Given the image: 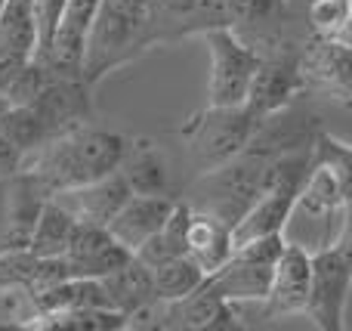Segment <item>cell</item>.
<instances>
[{
    "instance_id": "1",
    "label": "cell",
    "mask_w": 352,
    "mask_h": 331,
    "mask_svg": "<svg viewBox=\"0 0 352 331\" xmlns=\"http://www.w3.org/2000/svg\"><path fill=\"white\" fill-rule=\"evenodd\" d=\"M170 43L155 0H102L87 37L84 81L96 87L115 68H124L148 50Z\"/></svg>"
},
{
    "instance_id": "2",
    "label": "cell",
    "mask_w": 352,
    "mask_h": 331,
    "mask_svg": "<svg viewBox=\"0 0 352 331\" xmlns=\"http://www.w3.org/2000/svg\"><path fill=\"white\" fill-rule=\"evenodd\" d=\"M127 142L130 136L124 134L84 124V127L68 130V134L50 140L47 146H41L37 152H31L22 171L34 173L47 186L50 195H59V192L80 189L93 180L115 173L124 161Z\"/></svg>"
},
{
    "instance_id": "3",
    "label": "cell",
    "mask_w": 352,
    "mask_h": 331,
    "mask_svg": "<svg viewBox=\"0 0 352 331\" xmlns=\"http://www.w3.org/2000/svg\"><path fill=\"white\" fill-rule=\"evenodd\" d=\"M260 124L263 121L248 105H207L182 124L179 136L195 167L201 173H210L238 158L256 136Z\"/></svg>"
},
{
    "instance_id": "4",
    "label": "cell",
    "mask_w": 352,
    "mask_h": 331,
    "mask_svg": "<svg viewBox=\"0 0 352 331\" xmlns=\"http://www.w3.org/2000/svg\"><path fill=\"white\" fill-rule=\"evenodd\" d=\"M287 239L285 233L263 235V239L244 242L232 251V257L219 266L210 279V285L232 303H260L269 297L275 279V264H278L281 251H285Z\"/></svg>"
},
{
    "instance_id": "5",
    "label": "cell",
    "mask_w": 352,
    "mask_h": 331,
    "mask_svg": "<svg viewBox=\"0 0 352 331\" xmlns=\"http://www.w3.org/2000/svg\"><path fill=\"white\" fill-rule=\"evenodd\" d=\"M201 41L210 53V81H207L210 105H244L263 53L229 25L204 31Z\"/></svg>"
},
{
    "instance_id": "6",
    "label": "cell",
    "mask_w": 352,
    "mask_h": 331,
    "mask_svg": "<svg viewBox=\"0 0 352 331\" xmlns=\"http://www.w3.org/2000/svg\"><path fill=\"white\" fill-rule=\"evenodd\" d=\"M306 93V78H303V47L297 43H278V47L266 50L260 59L254 81L248 90V105L260 121L278 115V111L291 109L294 99Z\"/></svg>"
},
{
    "instance_id": "7",
    "label": "cell",
    "mask_w": 352,
    "mask_h": 331,
    "mask_svg": "<svg viewBox=\"0 0 352 331\" xmlns=\"http://www.w3.org/2000/svg\"><path fill=\"white\" fill-rule=\"evenodd\" d=\"M352 291V270L334 245H322L312 251V288L309 316L322 331L346 328V301Z\"/></svg>"
},
{
    "instance_id": "8",
    "label": "cell",
    "mask_w": 352,
    "mask_h": 331,
    "mask_svg": "<svg viewBox=\"0 0 352 331\" xmlns=\"http://www.w3.org/2000/svg\"><path fill=\"white\" fill-rule=\"evenodd\" d=\"M306 93H322L352 109V47L340 37H309L303 43Z\"/></svg>"
},
{
    "instance_id": "9",
    "label": "cell",
    "mask_w": 352,
    "mask_h": 331,
    "mask_svg": "<svg viewBox=\"0 0 352 331\" xmlns=\"http://www.w3.org/2000/svg\"><path fill=\"white\" fill-rule=\"evenodd\" d=\"M158 328L173 331H235L244 328L238 316V303L226 301L207 279L198 291L179 297V301L161 303Z\"/></svg>"
},
{
    "instance_id": "10",
    "label": "cell",
    "mask_w": 352,
    "mask_h": 331,
    "mask_svg": "<svg viewBox=\"0 0 352 331\" xmlns=\"http://www.w3.org/2000/svg\"><path fill=\"white\" fill-rule=\"evenodd\" d=\"M312 288V251L300 242H287L275 264V279L269 288L266 313L269 319H287V316H306Z\"/></svg>"
},
{
    "instance_id": "11",
    "label": "cell",
    "mask_w": 352,
    "mask_h": 331,
    "mask_svg": "<svg viewBox=\"0 0 352 331\" xmlns=\"http://www.w3.org/2000/svg\"><path fill=\"white\" fill-rule=\"evenodd\" d=\"M130 257H136L127 245L111 235L109 226L99 223H84L78 220L74 239L65 251V260L72 266V276H87V279H105L109 273H115L118 266H124Z\"/></svg>"
},
{
    "instance_id": "12",
    "label": "cell",
    "mask_w": 352,
    "mask_h": 331,
    "mask_svg": "<svg viewBox=\"0 0 352 331\" xmlns=\"http://www.w3.org/2000/svg\"><path fill=\"white\" fill-rule=\"evenodd\" d=\"M99 3L102 0H65V12H62L53 50L43 59L53 72L65 74V78H84L87 37H90V28L96 22Z\"/></svg>"
},
{
    "instance_id": "13",
    "label": "cell",
    "mask_w": 352,
    "mask_h": 331,
    "mask_svg": "<svg viewBox=\"0 0 352 331\" xmlns=\"http://www.w3.org/2000/svg\"><path fill=\"white\" fill-rule=\"evenodd\" d=\"M133 195L136 192L130 189L127 177H124L121 171H115V173H109V177H99V180H93V183L80 186V189L59 192V195H53V198H59L78 220L109 226Z\"/></svg>"
},
{
    "instance_id": "14",
    "label": "cell",
    "mask_w": 352,
    "mask_h": 331,
    "mask_svg": "<svg viewBox=\"0 0 352 331\" xmlns=\"http://www.w3.org/2000/svg\"><path fill=\"white\" fill-rule=\"evenodd\" d=\"M6 183H10V192H6V248H28L37 217H41L47 198L53 195L28 171H19Z\"/></svg>"
},
{
    "instance_id": "15",
    "label": "cell",
    "mask_w": 352,
    "mask_h": 331,
    "mask_svg": "<svg viewBox=\"0 0 352 331\" xmlns=\"http://www.w3.org/2000/svg\"><path fill=\"white\" fill-rule=\"evenodd\" d=\"M176 198L179 195H133L121 208V214L109 223L111 235L136 254L167 223Z\"/></svg>"
},
{
    "instance_id": "16",
    "label": "cell",
    "mask_w": 352,
    "mask_h": 331,
    "mask_svg": "<svg viewBox=\"0 0 352 331\" xmlns=\"http://www.w3.org/2000/svg\"><path fill=\"white\" fill-rule=\"evenodd\" d=\"M105 291H109V301L115 310L127 313L130 319L146 310L158 307V288H155V273L148 264H142L140 257H130L124 266H118L115 273L102 279Z\"/></svg>"
},
{
    "instance_id": "17",
    "label": "cell",
    "mask_w": 352,
    "mask_h": 331,
    "mask_svg": "<svg viewBox=\"0 0 352 331\" xmlns=\"http://www.w3.org/2000/svg\"><path fill=\"white\" fill-rule=\"evenodd\" d=\"M118 171L127 177L130 189L136 195H170L167 158L148 136H130L127 152H124V161Z\"/></svg>"
},
{
    "instance_id": "18",
    "label": "cell",
    "mask_w": 352,
    "mask_h": 331,
    "mask_svg": "<svg viewBox=\"0 0 352 331\" xmlns=\"http://www.w3.org/2000/svg\"><path fill=\"white\" fill-rule=\"evenodd\" d=\"M235 251V242H232V226L226 220H219L210 211H198L195 208L192 223H188V257L207 273L219 270L226 260Z\"/></svg>"
},
{
    "instance_id": "19",
    "label": "cell",
    "mask_w": 352,
    "mask_h": 331,
    "mask_svg": "<svg viewBox=\"0 0 352 331\" xmlns=\"http://www.w3.org/2000/svg\"><path fill=\"white\" fill-rule=\"evenodd\" d=\"M34 310H47V313H62V310H99L111 307L109 291H105L102 279H87V276H68L56 282L53 288L41 291L31 297Z\"/></svg>"
},
{
    "instance_id": "20",
    "label": "cell",
    "mask_w": 352,
    "mask_h": 331,
    "mask_svg": "<svg viewBox=\"0 0 352 331\" xmlns=\"http://www.w3.org/2000/svg\"><path fill=\"white\" fill-rule=\"evenodd\" d=\"M74 229H78V217L59 198H47L41 217H37L34 233H31L28 251L37 254V257H65L68 245L74 239Z\"/></svg>"
},
{
    "instance_id": "21",
    "label": "cell",
    "mask_w": 352,
    "mask_h": 331,
    "mask_svg": "<svg viewBox=\"0 0 352 331\" xmlns=\"http://www.w3.org/2000/svg\"><path fill=\"white\" fill-rule=\"evenodd\" d=\"M192 214H195L192 202H188V198H176L167 223L136 251V257L148 266H158V264H164V260L188 254V223H192Z\"/></svg>"
},
{
    "instance_id": "22",
    "label": "cell",
    "mask_w": 352,
    "mask_h": 331,
    "mask_svg": "<svg viewBox=\"0 0 352 331\" xmlns=\"http://www.w3.org/2000/svg\"><path fill=\"white\" fill-rule=\"evenodd\" d=\"M0 47L19 59L37 56V16L34 0H10L0 16Z\"/></svg>"
},
{
    "instance_id": "23",
    "label": "cell",
    "mask_w": 352,
    "mask_h": 331,
    "mask_svg": "<svg viewBox=\"0 0 352 331\" xmlns=\"http://www.w3.org/2000/svg\"><path fill=\"white\" fill-rule=\"evenodd\" d=\"M152 273H155V288H158V301L161 303L179 301V297L192 295V291H198L201 285L207 282V273L201 270L188 254L152 266Z\"/></svg>"
},
{
    "instance_id": "24",
    "label": "cell",
    "mask_w": 352,
    "mask_h": 331,
    "mask_svg": "<svg viewBox=\"0 0 352 331\" xmlns=\"http://www.w3.org/2000/svg\"><path fill=\"white\" fill-rule=\"evenodd\" d=\"M312 164H324L331 167V173L340 183V192L346 198V204H352V146L343 140H337L328 130H318L316 142H312Z\"/></svg>"
},
{
    "instance_id": "25",
    "label": "cell",
    "mask_w": 352,
    "mask_h": 331,
    "mask_svg": "<svg viewBox=\"0 0 352 331\" xmlns=\"http://www.w3.org/2000/svg\"><path fill=\"white\" fill-rule=\"evenodd\" d=\"M352 16V0H309L306 28L309 37H340Z\"/></svg>"
},
{
    "instance_id": "26",
    "label": "cell",
    "mask_w": 352,
    "mask_h": 331,
    "mask_svg": "<svg viewBox=\"0 0 352 331\" xmlns=\"http://www.w3.org/2000/svg\"><path fill=\"white\" fill-rule=\"evenodd\" d=\"M62 12H65V0H34V16H37V56L34 59H47L53 50L56 31H59Z\"/></svg>"
},
{
    "instance_id": "27",
    "label": "cell",
    "mask_w": 352,
    "mask_h": 331,
    "mask_svg": "<svg viewBox=\"0 0 352 331\" xmlns=\"http://www.w3.org/2000/svg\"><path fill=\"white\" fill-rule=\"evenodd\" d=\"M22 164H25V152L6 136V130L0 127V180L16 177V173L22 171Z\"/></svg>"
},
{
    "instance_id": "28",
    "label": "cell",
    "mask_w": 352,
    "mask_h": 331,
    "mask_svg": "<svg viewBox=\"0 0 352 331\" xmlns=\"http://www.w3.org/2000/svg\"><path fill=\"white\" fill-rule=\"evenodd\" d=\"M334 248L343 254V260L349 264L352 270V204L346 208V214H343V223H340V235L334 239Z\"/></svg>"
},
{
    "instance_id": "29",
    "label": "cell",
    "mask_w": 352,
    "mask_h": 331,
    "mask_svg": "<svg viewBox=\"0 0 352 331\" xmlns=\"http://www.w3.org/2000/svg\"><path fill=\"white\" fill-rule=\"evenodd\" d=\"M340 41H346L349 47H352V16H349V22H346V28H343V34H340Z\"/></svg>"
},
{
    "instance_id": "30",
    "label": "cell",
    "mask_w": 352,
    "mask_h": 331,
    "mask_svg": "<svg viewBox=\"0 0 352 331\" xmlns=\"http://www.w3.org/2000/svg\"><path fill=\"white\" fill-rule=\"evenodd\" d=\"M10 105H12V103H10V99H6V93H0V115H3V111L10 109Z\"/></svg>"
},
{
    "instance_id": "31",
    "label": "cell",
    "mask_w": 352,
    "mask_h": 331,
    "mask_svg": "<svg viewBox=\"0 0 352 331\" xmlns=\"http://www.w3.org/2000/svg\"><path fill=\"white\" fill-rule=\"evenodd\" d=\"M6 3H10V0H0V16H3V10H6Z\"/></svg>"
}]
</instances>
